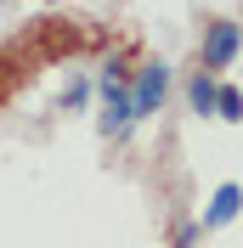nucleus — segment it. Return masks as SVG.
<instances>
[{
    "mask_svg": "<svg viewBox=\"0 0 243 248\" xmlns=\"http://www.w3.org/2000/svg\"><path fill=\"white\" fill-rule=\"evenodd\" d=\"M170 96V62H141L136 68V85H130V108H136V124L153 119Z\"/></svg>",
    "mask_w": 243,
    "mask_h": 248,
    "instance_id": "nucleus-3",
    "label": "nucleus"
},
{
    "mask_svg": "<svg viewBox=\"0 0 243 248\" xmlns=\"http://www.w3.org/2000/svg\"><path fill=\"white\" fill-rule=\"evenodd\" d=\"M215 91H221V85H215V74H204V68H198V74L187 79V108H192V113H215Z\"/></svg>",
    "mask_w": 243,
    "mask_h": 248,
    "instance_id": "nucleus-5",
    "label": "nucleus"
},
{
    "mask_svg": "<svg viewBox=\"0 0 243 248\" xmlns=\"http://www.w3.org/2000/svg\"><path fill=\"white\" fill-rule=\"evenodd\" d=\"M198 237H204V226H198V220H187L181 232H175V248H198Z\"/></svg>",
    "mask_w": 243,
    "mask_h": 248,
    "instance_id": "nucleus-7",
    "label": "nucleus"
},
{
    "mask_svg": "<svg viewBox=\"0 0 243 248\" xmlns=\"http://www.w3.org/2000/svg\"><path fill=\"white\" fill-rule=\"evenodd\" d=\"M243 51V23H232V17H215V23H204V40H198V57H204V74H221V68H232Z\"/></svg>",
    "mask_w": 243,
    "mask_h": 248,
    "instance_id": "nucleus-2",
    "label": "nucleus"
},
{
    "mask_svg": "<svg viewBox=\"0 0 243 248\" xmlns=\"http://www.w3.org/2000/svg\"><path fill=\"white\" fill-rule=\"evenodd\" d=\"M215 119L238 124V119H243V91H232V85H221V91H215Z\"/></svg>",
    "mask_w": 243,
    "mask_h": 248,
    "instance_id": "nucleus-6",
    "label": "nucleus"
},
{
    "mask_svg": "<svg viewBox=\"0 0 243 248\" xmlns=\"http://www.w3.org/2000/svg\"><path fill=\"white\" fill-rule=\"evenodd\" d=\"M238 209H243V186H238V181H221L198 226H204V232H221V226H232V220H238Z\"/></svg>",
    "mask_w": 243,
    "mask_h": 248,
    "instance_id": "nucleus-4",
    "label": "nucleus"
},
{
    "mask_svg": "<svg viewBox=\"0 0 243 248\" xmlns=\"http://www.w3.org/2000/svg\"><path fill=\"white\" fill-rule=\"evenodd\" d=\"M102 136L124 141L130 130H136V108H130V85H124L119 62H102Z\"/></svg>",
    "mask_w": 243,
    "mask_h": 248,
    "instance_id": "nucleus-1",
    "label": "nucleus"
},
{
    "mask_svg": "<svg viewBox=\"0 0 243 248\" xmlns=\"http://www.w3.org/2000/svg\"><path fill=\"white\" fill-rule=\"evenodd\" d=\"M85 96H91V79H68V96H62V102H68V108H79Z\"/></svg>",
    "mask_w": 243,
    "mask_h": 248,
    "instance_id": "nucleus-8",
    "label": "nucleus"
},
{
    "mask_svg": "<svg viewBox=\"0 0 243 248\" xmlns=\"http://www.w3.org/2000/svg\"><path fill=\"white\" fill-rule=\"evenodd\" d=\"M46 6H57V0H46Z\"/></svg>",
    "mask_w": 243,
    "mask_h": 248,
    "instance_id": "nucleus-9",
    "label": "nucleus"
}]
</instances>
